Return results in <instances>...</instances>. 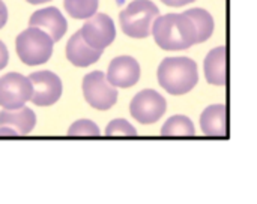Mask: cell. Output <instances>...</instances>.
Here are the masks:
<instances>
[{"label":"cell","instance_id":"cell-1","mask_svg":"<svg viewBox=\"0 0 257 204\" xmlns=\"http://www.w3.org/2000/svg\"><path fill=\"white\" fill-rule=\"evenodd\" d=\"M155 44L166 51H182L197 44V32L191 18L184 14L160 15L152 26Z\"/></svg>","mask_w":257,"mask_h":204},{"label":"cell","instance_id":"cell-2","mask_svg":"<svg viewBox=\"0 0 257 204\" xmlns=\"http://www.w3.org/2000/svg\"><path fill=\"white\" fill-rule=\"evenodd\" d=\"M157 78L167 93L187 95L199 83L197 63L190 57H166L158 66Z\"/></svg>","mask_w":257,"mask_h":204},{"label":"cell","instance_id":"cell-3","mask_svg":"<svg viewBox=\"0 0 257 204\" xmlns=\"http://www.w3.org/2000/svg\"><path fill=\"white\" fill-rule=\"evenodd\" d=\"M160 17L158 6L151 0H133L120 14L122 32L134 39H145L152 35L154 21Z\"/></svg>","mask_w":257,"mask_h":204},{"label":"cell","instance_id":"cell-4","mask_svg":"<svg viewBox=\"0 0 257 204\" xmlns=\"http://www.w3.org/2000/svg\"><path fill=\"white\" fill-rule=\"evenodd\" d=\"M53 38L39 27L26 29L15 39V50L20 60L27 66H39L50 60L53 54Z\"/></svg>","mask_w":257,"mask_h":204},{"label":"cell","instance_id":"cell-5","mask_svg":"<svg viewBox=\"0 0 257 204\" xmlns=\"http://www.w3.org/2000/svg\"><path fill=\"white\" fill-rule=\"evenodd\" d=\"M83 95L86 102L99 111L110 110L117 102V87H114L102 71L89 72L83 78Z\"/></svg>","mask_w":257,"mask_h":204},{"label":"cell","instance_id":"cell-6","mask_svg":"<svg viewBox=\"0 0 257 204\" xmlns=\"http://www.w3.org/2000/svg\"><path fill=\"white\" fill-rule=\"evenodd\" d=\"M33 84L29 77L18 72H9L0 78V107L17 110L30 101Z\"/></svg>","mask_w":257,"mask_h":204},{"label":"cell","instance_id":"cell-7","mask_svg":"<svg viewBox=\"0 0 257 204\" xmlns=\"http://www.w3.org/2000/svg\"><path fill=\"white\" fill-rule=\"evenodd\" d=\"M166 110L167 101L161 93L152 89H145L139 92L130 104L131 116L142 125L157 123L164 116Z\"/></svg>","mask_w":257,"mask_h":204},{"label":"cell","instance_id":"cell-8","mask_svg":"<svg viewBox=\"0 0 257 204\" xmlns=\"http://www.w3.org/2000/svg\"><path fill=\"white\" fill-rule=\"evenodd\" d=\"M33 84L30 102L38 107H50L56 104L63 92L62 80L51 71H36L29 75Z\"/></svg>","mask_w":257,"mask_h":204},{"label":"cell","instance_id":"cell-9","mask_svg":"<svg viewBox=\"0 0 257 204\" xmlns=\"http://www.w3.org/2000/svg\"><path fill=\"white\" fill-rule=\"evenodd\" d=\"M83 39L95 50H105L116 39V26L107 14H95L80 29Z\"/></svg>","mask_w":257,"mask_h":204},{"label":"cell","instance_id":"cell-10","mask_svg":"<svg viewBox=\"0 0 257 204\" xmlns=\"http://www.w3.org/2000/svg\"><path fill=\"white\" fill-rule=\"evenodd\" d=\"M107 80L117 89H130L140 80V65L131 56H119L110 62Z\"/></svg>","mask_w":257,"mask_h":204},{"label":"cell","instance_id":"cell-11","mask_svg":"<svg viewBox=\"0 0 257 204\" xmlns=\"http://www.w3.org/2000/svg\"><path fill=\"white\" fill-rule=\"evenodd\" d=\"M29 26L42 29L44 32H47V33L53 38L54 42L60 41V39L65 36L66 29H68V23H66L65 17H63L62 12H60L57 8H54V6L44 8V9H39V11H35V12L30 15Z\"/></svg>","mask_w":257,"mask_h":204},{"label":"cell","instance_id":"cell-12","mask_svg":"<svg viewBox=\"0 0 257 204\" xmlns=\"http://www.w3.org/2000/svg\"><path fill=\"white\" fill-rule=\"evenodd\" d=\"M102 50L92 48L81 36V32H75L66 44V59L77 68H87L96 63L101 56Z\"/></svg>","mask_w":257,"mask_h":204},{"label":"cell","instance_id":"cell-13","mask_svg":"<svg viewBox=\"0 0 257 204\" xmlns=\"http://www.w3.org/2000/svg\"><path fill=\"white\" fill-rule=\"evenodd\" d=\"M205 78L212 86H224L227 83V47L221 45L211 50L203 63Z\"/></svg>","mask_w":257,"mask_h":204},{"label":"cell","instance_id":"cell-14","mask_svg":"<svg viewBox=\"0 0 257 204\" xmlns=\"http://www.w3.org/2000/svg\"><path fill=\"white\" fill-rule=\"evenodd\" d=\"M200 128L206 137H227V108L223 104H214L203 110Z\"/></svg>","mask_w":257,"mask_h":204},{"label":"cell","instance_id":"cell-15","mask_svg":"<svg viewBox=\"0 0 257 204\" xmlns=\"http://www.w3.org/2000/svg\"><path fill=\"white\" fill-rule=\"evenodd\" d=\"M0 125H8L14 128L20 135H29L36 126V114L29 107H21L17 110L0 111Z\"/></svg>","mask_w":257,"mask_h":204},{"label":"cell","instance_id":"cell-16","mask_svg":"<svg viewBox=\"0 0 257 204\" xmlns=\"http://www.w3.org/2000/svg\"><path fill=\"white\" fill-rule=\"evenodd\" d=\"M185 14L191 18V21H193L194 26H196L197 44L206 42V41L212 36L214 29H215V23H214L212 15H211L206 9H202V8L188 9V11H185Z\"/></svg>","mask_w":257,"mask_h":204},{"label":"cell","instance_id":"cell-17","mask_svg":"<svg viewBox=\"0 0 257 204\" xmlns=\"http://www.w3.org/2000/svg\"><path fill=\"white\" fill-rule=\"evenodd\" d=\"M160 134L163 137H193L196 135V128L190 117L176 114L163 125Z\"/></svg>","mask_w":257,"mask_h":204},{"label":"cell","instance_id":"cell-18","mask_svg":"<svg viewBox=\"0 0 257 204\" xmlns=\"http://www.w3.org/2000/svg\"><path fill=\"white\" fill-rule=\"evenodd\" d=\"M98 0H63L65 11L75 20H87L98 11Z\"/></svg>","mask_w":257,"mask_h":204},{"label":"cell","instance_id":"cell-19","mask_svg":"<svg viewBox=\"0 0 257 204\" xmlns=\"http://www.w3.org/2000/svg\"><path fill=\"white\" fill-rule=\"evenodd\" d=\"M68 135L69 137H99L101 131L95 122L87 120V119H81V120L74 122L69 126Z\"/></svg>","mask_w":257,"mask_h":204},{"label":"cell","instance_id":"cell-20","mask_svg":"<svg viewBox=\"0 0 257 204\" xmlns=\"http://www.w3.org/2000/svg\"><path fill=\"white\" fill-rule=\"evenodd\" d=\"M104 134L107 137H137V129L125 119H114L107 125Z\"/></svg>","mask_w":257,"mask_h":204},{"label":"cell","instance_id":"cell-21","mask_svg":"<svg viewBox=\"0 0 257 204\" xmlns=\"http://www.w3.org/2000/svg\"><path fill=\"white\" fill-rule=\"evenodd\" d=\"M8 62H9V53H8V48H6V45L0 41V71H2L3 68H6Z\"/></svg>","mask_w":257,"mask_h":204},{"label":"cell","instance_id":"cell-22","mask_svg":"<svg viewBox=\"0 0 257 204\" xmlns=\"http://www.w3.org/2000/svg\"><path fill=\"white\" fill-rule=\"evenodd\" d=\"M166 6H170V8H182L185 5H190V3H194L196 0H161Z\"/></svg>","mask_w":257,"mask_h":204},{"label":"cell","instance_id":"cell-23","mask_svg":"<svg viewBox=\"0 0 257 204\" xmlns=\"http://www.w3.org/2000/svg\"><path fill=\"white\" fill-rule=\"evenodd\" d=\"M18 135L20 134L14 128L8 125H0V137H18Z\"/></svg>","mask_w":257,"mask_h":204},{"label":"cell","instance_id":"cell-24","mask_svg":"<svg viewBox=\"0 0 257 204\" xmlns=\"http://www.w3.org/2000/svg\"><path fill=\"white\" fill-rule=\"evenodd\" d=\"M8 21V8L6 5L0 0V29L6 24Z\"/></svg>","mask_w":257,"mask_h":204},{"label":"cell","instance_id":"cell-25","mask_svg":"<svg viewBox=\"0 0 257 204\" xmlns=\"http://www.w3.org/2000/svg\"><path fill=\"white\" fill-rule=\"evenodd\" d=\"M32 5H42V3H47V2H51V0H26Z\"/></svg>","mask_w":257,"mask_h":204}]
</instances>
